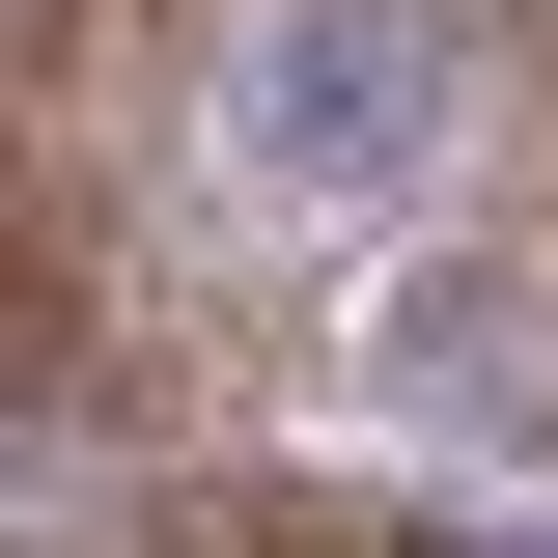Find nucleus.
Listing matches in <instances>:
<instances>
[{
  "instance_id": "nucleus-1",
  "label": "nucleus",
  "mask_w": 558,
  "mask_h": 558,
  "mask_svg": "<svg viewBox=\"0 0 558 558\" xmlns=\"http://www.w3.org/2000/svg\"><path fill=\"white\" fill-rule=\"evenodd\" d=\"M223 168L307 196V223L418 196V168H447V0H252V28H223Z\"/></svg>"
},
{
  "instance_id": "nucleus-2",
  "label": "nucleus",
  "mask_w": 558,
  "mask_h": 558,
  "mask_svg": "<svg viewBox=\"0 0 558 558\" xmlns=\"http://www.w3.org/2000/svg\"><path fill=\"white\" fill-rule=\"evenodd\" d=\"M196 558H447V531H363V502H196Z\"/></svg>"
}]
</instances>
